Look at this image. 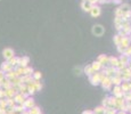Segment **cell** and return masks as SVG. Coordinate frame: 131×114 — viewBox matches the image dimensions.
<instances>
[{"instance_id":"obj_1","label":"cell","mask_w":131,"mask_h":114,"mask_svg":"<svg viewBox=\"0 0 131 114\" xmlns=\"http://www.w3.org/2000/svg\"><path fill=\"white\" fill-rule=\"evenodd\" d=\"M115 16L121 17L124 21H131V5L121 4L119 8H116V11H115Z\"/></svg>"},{"instance_id":"obj_2","label":"cell","mask_w":131,"mask_h":114,"mask_svg":"<svg viewBox=\"0 0 131 114\" xmlns=\"http://www.w3.org/2000/svg\"><path fill=\"white\" fill-rule=\"evenodd\" d=\"M103 77H105V74L103 72H96L89 77V82L92 86H98V85H100V81H102Z\"/></svg>"},{"instance_id":"obj_3","label":"cell","mask_w":131,"mask_h":114,"mask_svg":"<svg viewBox=\"0 0 131 114\" xmlns=\"http://www.w3.org/2000/svg\"><path fill=\"white\" fill-rule=\"evenodd\" d=\"M91 33L95 37H103L105 34V27L102 24H95L91 27Z\"/></svg>"},{"instance_id":"obj_4","label":"cell","mask_w":131,"mask_h":114,"mask_svg":"<svg viewBox=\"0 0 131 114\" xmlns=\"http://www.w3.org/2000/svg\"><path fill=\"white\" fill-rule=\"evenodd\" d=\"M100 86L103 87V89L104 90H108V91H111L112 90V81H111V78H108V77H103V79L102 81H100Z\"/></svg>"},{"instance_id":"obj_5","label":"cell","mask_w":131,"mask_h":114,"mask_svg":"<svg viewBox=\"0 0 131 114\" xmlns=\"http://www.w3.org/2000/svg\"><path fill=\"white\" fill-rule=\"evenodd\" d=\"M90 16L94 17V18H97V17H99L100 15H102V7L99 6V5H95V6H92L91 11L89 12Z\"/></svg>"},{"instance_id":"obj_6","label":"cell","mask_w":131,"mask_h":114,"mask_svg":"<svg viewBox=\"0 0 131 114\" xmlns=\"http://www.w3.org/2000/svg\"><path fill=\"white\" fill-rule=\"evenodd\" d=\"M2 56H4L5 60H9L10 58L15 56V51L12 48H5V49L2 50Z\"/></svg>"},{"instance_id":"obj_7","label":"cell","mask_w":131,"mask_h":114,"mask_svg":"<svg viewBox=\"0 0 131 114\" xmlns=\"http://www.w3.org/2000/svg\"><path fill=\"white\" fill-rule=\"evenodd\" d=\"M23 106H24L25 110H30V108H32L33 106H36V104H34V99H33V97H32V96L27 97L26 99L24 100Z\"/></svg>"},{"instance_id":"obj_8","label":"cell","mask_w":131,"mask_h":114,"mask_svg":"<svg viewBox=\"0 0 131 114\" xmlns=\"http://www.w3.org/2000/svg\"><path fill=\"white\" fill-rule=\"evenodd\" d=\"M30 64V57L29 56H23V57H18V64L17 66H21V67H26L29 66Z\"/></svg>"},{"instance_id":"obj_9","label":"cell","mask_w":131,"mask_h":114,"mask_svg":"<svg viewBox=\"0 0 131 114\" xmlns=\"http://www.w3.org/2000/svg\"><path fill=\"white\" fill-rule=\"evenodd\" d=\"M111 92H112V96H113V97H116V98L123 97V91L121 90V87H120V86H114V88L111 90Z\"/></svg>"},{"instance_id":"obj_10","label":"cell","mask_w":131,"mask_h":114,"mask_svg":"<svg viewBox=\"0 0 131 114\" xmlns=\"http://www.w3.org/2000/svg\"><path fill=\"white\" fill-rule=\"evenodd\" d=\"M97 60L103 65V67L108 66V56H107V55H105V54L99 55L98 58H97Z\"/></svg>"},{"instance_id":"obj_11","label":"cell","mask_w":131,"mask_h":114,"mask_svg":"<svg viewBox=\"0 0 131 114\" xmlns=\"http://www.w3.org/2000/svg\"><path fill=\"white\" fill-rule=\"evenodd\" d=\"M5 90V98H14V96L17 94V91L14 88H8V89H4Z\"/></svg>"},{"instance_id":"obj_12","label":"cell","mask_w":131,"mask_h":114,"mask_svg":"<svg viewBox=\"0 0 131 114\" xmlns=\"http://www.w3.org/2000/svg\"><path fill=\"white\" fill-rule=\"evenodd\" d=\"M124 22L125 21L123 18L115 16V18H114V25H115V29H116V31H119V30L122 29V25H123V23H124Z\"/></svg>"},{"instance_id":"obj_13","label":"cell","mask_w":131,"mask_h":114,"mask_svg":"<svg viewBox=\"0 0 131 114\" xmlns=\"http://www.w3.org/2000/svg\"><path fill=\"white\" fill-rule=\"evenodd\" d=\"M119 65V58L115 57V56H111L108 57V66H112V67H117Z\"/></svg>"},{"instance_id":"obj_14","label":"cell","mask_w":131,"mask_h":114,"mask_svg":"<svg viewBox=\"0 0 131 114\" xmlns=\"http://www.w3.org/2000/svg\"><path fill=\"white\" fill-rule=\"evenodd\" d=\"M90 65H91V68L94 70L95 73H96V72H100V71L103 70V65L100 64L98 60H94V62H92Z\"/></svg>"},{"instance_id":"obj_15","label":"cell","mask_w":131,"mask_h":114,"mask_svg":"<svg viewBox=\"0 0 131 114\" xmlns=\"http://www.w3.org/2000/svg\"><path fill=\"white\" fill-rule=\"evenodd\" d=\"M81 8H82V11L83 12L89 13L90 11H91V8H92V5H91V2L90 1H82L81 2Z\"/></svg>"},{"instance_id":"obj_16","label":"cell","mask_w":131,"mask_h":114,"mask_svg":"<svg viewBox=\"0 0 131 114\" xmlns=\"http://www.w3.org/2000/svg\"><path fill=\"white\" fill-rule=\"evenodd\" d=\"M13 68H14V67H13L12 65L9 64L8 62H7V60H5V62L1 64V67H0V70L4 71L5 73H7V72H9V71H12Z\"/></svg>"},{"instance_id":"obj_17","label":"cell","mask_w":131,"mask_h":114,"mask_svg":"<svg viewBox=\"0 0 131 114\" xmlns=\"http://www.w3.org/2000/svg\"><path fill=\"white\" fill-rule=\"evenodd\" d=\"M121 90L123 91V94L125 92H129L130 91V82L129 81H122V83H121Z\"/></svg>"},{"instance_id":"obj_18","label":"cell","mask_w":131,"mask_h":114,"mask_svg":"<svg viewBox=\"0 0 131 114\" xmlns=\"http://www.w3.org/2000/svg\"><path fill=\"white\" fill-rule=\"evenodd\" d=\"M117 58H119V63H120V64L124 65V66H127L128 63L130 62V57H128L127 55H120V57H117Z\"/></svg>"},{"instance_id":"obj_19","label":"cell","mask_w":131,"mask_h":114,"mask_svg":"<svg viewBox=\"0 0 131 114\" xmlns=\"http://www.w3.org/2000/svg\"><path fill=\"white\" fill-rule=\"evenodd\" d=\"M14 102L16 103V104H23L24 103V100H25V98H24V96L22 95V94H19V92H17L16 95L14 96Z\"/></svg>"},{"instance_id":"obj_20","label":"cell","mask_w":131,"mask_h":114,"mask_svg":"<svg viewBox=\"0 0 131 114\" xmlns=\"http://www.w3.org/2000/svg\"><path fill=\"white\" fill-rule=\"evenodd\" d=\"M130 45H131L130 38L129 37H123L122 40H121V46H123L124 48H128V47H130Z\"/></svg>"},{"instance_id":"obj_21","label":"cell","mask_w":131,"mask_h":114,"mask_svg":"<svg viewBox=\"0 0 131 114\" xmlns=\"http://www.w3.org/2000/svg\"><path fill=\"white\" fill-rule=\"evenodd\" d=\"M83 73L87 75V77H90V75H92L95 72L91 68V65H85V66L83 67Z\"/></svg>"},{"instance_id":"obj_22","label":"cell","mask_w":131,"mask_h":114,"mask_svg":"<svg viewBox=\"0 0 131 114\" xmlns=\"http://www.w3.org/2000/svg\"><path fill=\"white\" fill-rule=\"evenodd\" d=\"M111 81H112L113 86H121V83H122V78L121 77H113V78H111Z\"/></svg>"},{"instance_id":"obj_23","label":"cell","mask_w":131,"mask_h":114,"mask_svg":"<svg viewBox=\"0 0 131 114\" xmlns=\"http://www.w3.org/2000/svg\"><path fill=\"white\" fill-rule=\"evenodd\" d=\"M1 88L2 89H8V88H12V83L8 79H5L1 81Z\"/></svg>"},{"instance_id":"obj_24","label":"cell","mask_w":131,"mask_h":114,"mask_svg":"<svg viewBox=\"0 0 131 114\" xmlns=\"http://www.w3.org/2000/svg\"><path fill=\"white\" fill-rule=\"evenodd\" d=\"M30 112V114H41V108L39 107V106H33L32 108H30V110H27Z\"/></svg>"},{"instance_id":"obj_25","label":"cell","mask_w":131,"mask_h":114,"mask_svg":"<svg viewBox=\"0 0 131 114\" xmlns=\"http://www.w3.org/2000/svg\"><path fill=\"white\" fill-rule=\"evenodd\" d=\"M41 78H42V74H41V72H39V71H34L33 74H32V79L34 81H40Z\"/></svg>"},{"instance_id":"obj_26","label":"cell","mask_w":131,"mask_h":114,"mask_svg":"<svg viewBox=\"0 0 131 114\" xmlns=\"http://www.w3.org/2000/svg\"><path fill=\"white\" fill-rule=\"evenodd\" d=\"M33 72H34V70L30 66H26L23 68V75H32Z\"/></svg>"},{"instance_id":"obj_27","label":"cell","mask_w":131,"mask_h":114,"mask_svg":"<svg viewBox=\"0 0 131 114\" xmlns=\"http://www.w3.org/2000/svg\"><path fill=\"white\" fill-rule=\"evenodd\" d=\"M73 73H74V75H81L82 73H83V67L81 66H75L74 68H73Z\"/></svg>"},{"instance_id":"obj_28","label":"cell","mask_w":131,"mask_h":114,"mask_svg":"<svg viewBox=\"0 0 131 114\" xmlns=\"http://www.w3.org/2000/svg\"><path fill=\"white\" fill-rule=\"evenodd\" d=\"M5 77H6V79H8L9 81H10V80L14 79V78H16V74H15L14 70H12V71H9V72L5 73Z\"/></svg>"},{"instance_id":"obj_29","label":"cell","mask_w":131,"mask_h":114,"mask_svg":"<svg viewBox=\"0 0 131 114\" xmlns=\"http://www.w3.org/2000/svg\"><path fill=\"white\" fill-rule=\"evenodd\" d=\"M7 62H8V63L12 65L13 67H15V66H17V64H18V57L14 56L13 58H10V59H9V60H7Z\"/></svg>"},{"instance_id":"obj_30","label":"cell","mask_w":131,"mask_h":114,"mask_svg":"<svg viewBox=\"0 0 131 114\" xmlns=\"http://www.w3.org/2000/svg\"><path fill=\"white\" fill-rule=\"evenodd\" d=\"M33 86H34V89H36V92H37V91H41L42 83L40 82V81H34L33 80Z\"/></svg>"},{"instance_id":"obj_31","label":"cell","mask_w":131,"mask_h":114,"mask_svg":"<svg viewBox=\"0 0 131 114\" xmlns=\"http://www.w3.org/2000/svg\"><path fill=\"white\" fill-rule=\"evenodd\" d=\"M94 113L95 114H105V107H103L102 105L97 106V107L94 110Z\"/></svg>"},{"instance_id":"obj_32","label":"cell","mask_w":131,"mask_h":114,"mask_svg":"<svg viewBox=\"0 0 131 114\" xmlns=\"http://www.w3.org/2000/svg\"><path fill=\"white\" fill-rule=\"evenodd\" d=\"M121 40H122V37H120L119 34H115L114 37H113V41H114V44L116 47L121 45Z\"/></svg>"},{"instance_id":"obj_33","label":"cell","mask_w":131,"mask_h":114,"mask_svg":"<svg viewBox=\"0 0 131 114\" xmlns=\"http://www.w3.org/2000/svg\"><path fill=\"white\" fill-rule=\"evenodd\" d=\"M7 108V99L6 98H1L0 99V110H6Z\"/></svg>"},{"instance_id":"obj_34","label":"cell","mask_w":131,"mask_h":114,"mask_svg":"<svg viewBox=\"0 0 131 114\" xmlns=\"http://www.w3.org/2000/svg\"><path fill=\"white\" fill-rule=\"evenodd\" d=\"M117 111L113 107H105V114H116Z\"/></svg>"},{"instance_id":"obj_35","label":"cell","mask_w":131,"mask_h":114,"mask_svg":"<svg viewBox=\"0 0 131 114\" xmlns=\"http://www.w3.org/2000/svg\"><path fill=\"white\" fill-rule=\"evenodd\" d=\"M102 106H103V107H108V97H104V98H103Z\"/></svg>"},{"instance_id":"obj_36","label":"cell","mask_w":131,"mask_h":114,"mask_svg":"<svg viewBox=\"0 0 131 114\" xmlns=\"http://www.w3.org/2000/svg\"><path fill=\"white\" fill-rule=\"evenodd\" d=\"M116 48H117V51H119V53H120V55H123V53H124L125 48H124V47H123V46H121V45H120V46H117V47H116Z\"/></svg>"},{"instance_id":"obj_37","label":"cell","mask_w":131,"mask_h":114,"mask_svg":"<svg viewBox=\"0 0 131 114\" xmlns=\"http://www.w3.org/2000/svg\"><path fill=\"white\" fill-rule=\"evenodd\" d=\"M5 79H6V77H5V72H4V71L0 70V81L5 80Z\"/></svg>"},{"instance_id":"obj_38","label":"cell","mask_w":131,"mask_h":114,"mask_svg":"<svg viewBox=\"0 0 131 114\" xmlns=\"http://www.w3.org/2000/svg\"><path fill=\"white\" fill-rule=\"evenodd\" d=\"M1 98H5V90L2 88H0V99Z\"/></svg>"},{"instance_id":"obj_39","label":"cell","mask_w":131,"mask_h":114,"mask_svg":"<svg viewBox=\"0 0 131 114\" xmlns=\"http://www.w3.org/2000/svg\"><path fill=\"white\" fill-rule=\"evenodd\" d=\"M82 114H95L94 113V111H90V110H85L82 112Z\"/></svg>"},{"instance_id":"obj_40","label":"cell","mask_w":131,"mask_h":114,"mask_svg":"<svg viewBox=\"0 0 131 114\" xmlns=\"http://www.w3.org/2000/svg\"><path fill=\"white\" fill-rule=\"evenodd\" d=\"M112 2H113V4H117V5L122 4V1H121V0H112Z\"/></svg>"},{"instance_id":"obj_41","label":"cell","mask_w":131,"mask_h":114,"mask_svg":"<svg viewBox=\"0 0 131 114\" xmlns=\"http://www.w3.org/2000/svg\"><path fill=\"white\" fill-rule=\"evenodd\" d=\"M116 114H129V113L123 112V111H117V113H116Z\"/></svg>"},{"instance_id":"obj_42","label":"cell","mask_w":131,"mask_h":114,"mask_svg":"<svg viewBox=\"0 0 131 114\" xmlns=\"http://www.w3.org/2000/svg\"><path fill=\"white\" fill-rule=\"evenodd\" d=\"M129 38H130V40H131V33L129 34Z\"/></svg>"},{"instance_id":"obj_43","label":"cell","mask_w":131,"mask_h":114,"mask_svg":"<svg viewBox=\"0 0 131 114\" xmlns=\"http://www.w3.org/2000/svg\"><path fill=\"white\" fill-rule=\"evenodd\" d=\"M0 88H1V81H0Z\"/></svg>"},{"instance_id":"obj_44","label":"cell","mask_w":131,"mask_h":114,"mask_svg":"<svg viewBox=\"0 0 131 114\" xmlns=\"http://www.w3.org/2000/svg\"><path fill=\"white\" fill-rule=\"evenodd\" d=\"M82 1H88V0H82Z\"/></svg>"},{"instance_id":"obj_45","label":"cell","mask_w":131,"mask_h":114,"mask_svg":"<svg viewBox=\"0 0 131 114\" xmlns=\"http://www.w3.org/2000/svg\"><path fill=\"white\" fill-rule=\"evenodd\" d=\"M129 114H131V111H130V112H129Z\"/></svg>"},{"instance_id":"obj_46","label":"cell","mask_w":131,"mask_h":114,"mask_svg":"<svg viewBox=\"0 0 131 114\" xmlns=\"http://www.w3.org/2000/svg\"><path fill=\"white\" fill-rule=\"evenodd\" d=\"M130 60H131V56H130Z\"/></svg>"},{"instance_id":"obj_47","label":"cell","mask_w":131,"mask_h":114,"mask_svg":"<svg viewBox=\"0 0 131 114\" xmlns=\"http://www.w3.org/2000/svg\"><path fill=\"white\" fill-rule=\"evenodd\" d=\"M130 47H131V45H130Z\"/></svg>"},{"instance_id":"obj_48","label":"cell","mask_w":131,"mask_h":114,"mask_svg":"<svg viewBox=\"0 0 131 114\" xmlns=\"http://www.w3.org/2000/svg\"><path fill=\"white\" fill-rule=\"evenodd\" d=\"M121 1H122V0H121Z\"/></svg>"}]
</instances>
